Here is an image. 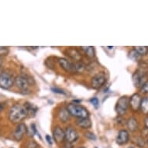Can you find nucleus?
Segmentation results:
<instances>
[{
	"label": "nucleus",
	"mask_w": 148,
	"mask_h": 148,
	"mask_svg": "<svg viewBox=\"0 0 148 148\" xmlns=\"http://www.w3.org/2000/svg\"><path fill=\"white\" fill-rule=\"evenodd\" d=\"M28 116V111L23 105L16 104L10 109L9 113V119L10 122L13 123H17L22 122Z\"/></svg>",
	"instance_id": "obj_1"
},
{
	"label": "nucleus",
	"mask_w": 148,
	"mask_h": 148,
	"mask_svg": "<svg viewBox=\"0 0 148 148\" xmlns=\"http://www.w3.org/2000/svg\"><path fill=\"white\" fill-rule=\"evenodd\" d=\"M148 72V66L144 64L143 66H140V68L134 73L132 79L134 86L136 88H140L143 83H145L147 78V74Z\"/></svg>",
	"instance_id": "obj_2"
},
{
	"label": "nucleus",
	"mask_w": 148,
	"mask_h": 148,
	"mask_svg": "<svg viewBox=\"0 0 148 148\" xmlns=\"http://www.w3.org/2000/svg\"><path fill=\"white\" fill-rule=\"evenodd\" d=\"M67 110L70 115L77 117L78 119L88 118V112L85 107L77 105L76 103H70L67 107Z\"/></svg>",
	"instance_id": "obj_3"
},
{
	"label": "nucleus",
	"mask_w": 148,
	"mask_h": 148,
	"mask_svg": "<svg viewBox=\"0 0 148 148\" xmlns=\"http://www.w3.org/2000/svg\"><path fill=\"white\" fill-rule=\"evenodd\" d=\"M129 98L127 96H123L118 100L116 106V111L120 116L126 114L129 106Z\"/></svg>",
	"instance_id": "obj_4"
},
{
	"label": "nucleus",
	"mask_w": 148,
	"mask_h": 148,
	"mask_svg": "<svg viewBox=\"0 0 148 148\" xmlns=\"http://www.w3.org/2000/svg\"><path fill=\"white\" fill-rule=\"evenodd\" d=\"M14 83V78L10 74L3 72L0 75V87L4 89H9Z\"/></svg>",
	"instance_id": "obj_5"
},
{
	"label": "nucleus",
	"mask_w": 148,
	"mask_h": 148,
	"mask_svg": "<svg viewBox=\"0 0 148 148\" xmlns=\"http://www.w3.org/2000/svg\"><path fill=\"white\" fill-rule=\"evenodd\" d=\"M14 82L17 87L19 88L20 90H22L23 92H27L29 90V85H30V82L27 78L26 76L19 75L14 79Z\"/></svg>",
	"instance_id": "obj_6"
},
{
	"label": "nucleus",
	"mask_w": 148,
	"mask_h": 148,
	"mask_svg": "<svg viewBox=\"0 0 148 148\" xmlns=\"http://www.w3.org/2000/svg\"><path fill=\"white\" fill-rule=\"evenodd\" d=\"M106 78L105 73L100 72L97 75H95L92 78L91 85L94 89H99V88L102 87V85L106 83Z\"/></svg>",
	"instance_id": "obj_7"
},
{
	"label": "nucleus",
	"mask_w": 148,
	"mask_h": 148,
	"mask_svg": "<svg viewBox=\"0 0 148 148\" xmlns=\"http://www.w3.org/2000/svg\"><path fill=\"white\" fill-rule=\"evenodd\" d=\"M141 101H142V97H141V95L140 94H137V93L134 94L130 97V101H129V105L130 106V108H131L133 111L136 112V111H138L140 109Z\"/></svg>",
	"instance_id": "obj_8"
},
{
	"label": "nucleus",
	"mask_w": 148,
	"mask_h": 148,
	"mask_svg": "<svg viewBox=\"0 0 148 148\" xmlns=\"http://www.w3.org/2000/svg\"><path fill=\"white\" fill-rule=\"evenodd\" d=\"M78 138V134L75 128L72 126H68L66 129L65 139L68 143H71L75 142Z\"/></svg>",
	"instance_id": "obj_9"
},
{
	"label": "nucleus",
	"mask_w": 148,
	"mask_h": 148,
	"mask_svg": "<svg viewBox=\"0 0 148 148\" xmlns=\"http://www.w3.org/2000/svg\"><path fill=\"white\" fill-rule=\"evenodd\" d=\"M27 132V126L24 123H20L16 127L14 134H13V137L16 141H20L23 138V136Z\"/></svg>",
	"instance_id": "obj_10"
},
{
	"label": "nucleus",
	"mask_w": 148,
	"mask_h": 148,
	"mask_svg": "<svg viewBox=\"0 0 148 148\" xmlns=\"http://www.w3.org/2000/svg\"><path fill=\"white\" fill-rule=\"evenodd\" d=\"M58 63L61 68H63L64 71H66L67 72H76L75 64V63H71L69 61H68L67 59L64 58L60 59L58 61Z\"/></svg>",
	"instance_id": "obj_11"
},
{
	"label": "nucleus",
	"mask_w": 148,
	"mask_h": 148,
	"mask_svg": "<svg viewBox=\"0 0 148 148\" xmlns=\"http://www.w3.org/2000/svg\"><path fill=\"white\" fill-rule=\"evenodd\" d=\"M53 136L54 140L56 141L58 143H60L61 142H63L64 140L65 139V132L64 131L61 127L57 126L53 130Z\"/></svg>",
	"instance_id": "obj_12"
},
{
	"label": "nucleus",
	"mask_w": 148,
	"mask_h": 148,
	"mask_svg": "<svg viewBox=\"0 0 148 148\" xmlns=\"http://www.w3.org/2000/svg\"><path fill=\"white\" fill-rule=\"evenodd\" d=\"M129 139H130V135H129L128 132L126 130H120L117 135L116 143L119 145H124L128 142Z\"/></svg>",
	"instance_id": "obj_13"
},
{
	"label": "nucleus",
	"mask_w": 148,
	"mask_h": 148,
	"mask_svg": "<svg viewBox=\"0 0 148 148\" xmlns=\"http://www.w3.org/2000/svg\"><path fill=\"white\" fill-rule=\"evenodd\" d=\"M126 125H127V127H128L129 130L132 132L136 131V130H138V122H137V120H136L135 118H134V117H131V118H130V119L127 120V122H126Z\"/></svg>",
	"instance_id": "obj_14"
},
{
	"label": "nucleus",
	"mask_w": 148,
	"mask_h": 148,
	"mask_svg": "<svg viewBox=\"0 0 148 148\" xmlns=\"http://www.w3.org/2000/svg\"><path fill=\"white\" fill-rule=\"evenodd\" d=\"M76 124L79 127L83 129H88L92 126V123L88 118H82V119H78L76 120Z\"/></svg>",
	"instance_id": "obj_15"
},
{
	"label": "nucleus",
	"mask_w": 148,
	"mask_h": 148,
	"mask_svg": "<svg viewBox=\"0 0 148 148\" xmlns=\"http://www.w3.org/2000/svg\"><path fill=\"white\" fill-rule=\"evenodd\" d=\"M67 55L69 56L71 59L73 60H75V61H80L81 59H82V55L80 54V53L78 52L77 50L75 49H68V51H67Z\"/></svg>",
	"instance_id": "obj_16"
},
{
	"label": "nucleus",
	"mask_w": 148,
	"mask_h": 148,
	"mask_svg": "<svg viewBox=\"0 0 148 148\" xmlns=\"http://www.w3.org/2000/svg\"><path fill=\"white\" fill-rule=\"evenodd\" d=\"M58 117L63 123H66L68 119H70V113L68 112L67 109H62L59 112Z\"/></svg>",
	"instance_id": "obj_17"
},
{
	"label": "nucleus",
	"mask_w": 148,
	"mask_h": 148,
	"mask_svg": "<svg viewBox=\"0 0 148 148\" xmlns=\"http://www.w3.org/2000/svg\"><path fill=\"white\" fill-rule=\"evenodd\" d=\"M140 109L141 112H143V114H148V96L147 97H145L143 98V99H142Z\"/></svg>",
	"instance_id": "obj_18"
},
{
	"label": "nucleus",
	"mask_w": 148,
	"mask_h": 148,
	"mask_svg": "<svg viewBox=\"0 0 148 148\" xmlns=\"http://www.w3.org/2000/svg\"><path fill=\"white\" fill-rule=\"evenodd\" d=\"M81 48L85 51V54H86L89 58H94V56H95V51H94V47H93L92 46L82 47Z\"/></svg>",
	"instance_id": "obj_19"
},
{
	"label": "nucleus",
	"mask_w": 148,
	"mask_h": 148,
	"mask_svg": "<svg viewBox=\"0 0 148 148\" xmlns=\"http://www.w3.org/2000/svg\"><path fill=\"white\" fill-rule=\"evenodd\" d=\"M134 48L140 56H144L148 53V47L147 46H136Z\"/></svg>",
	"instance_id": "obj_20"
},
{
	"label": "nucleus",
	"mask_w": 148,
	"mask_h": 148,
	"mask_svg": "<svg viewBox=\"0 0 148 148\" xmlns=\"http://www.w3.org/2000/svg\"><path fill=\"white\" fill-rule=\"evenodd\" d=\"M25 107L27 108V111H28V115L31 114V116H34L36 114V112H37V108L35 106L30 103H26L24 105Z\"/></svg>",
	"instance_id": "obj_21"
},
{
	"label": "nucleus",
	"mask_w": 148,
	"mask_h": 148,
	"mask_svg": "<svg viewBox=\"0 0 148 148\" xmlns=\"http://www.w3.org/2000/svg\"><path fill=\"white\" fill-rule=\"evenodd\" d=\"M129 58L133 61H137L140 58V55L134 49V50H131L129 52Z\"/></svg>",
	"instance_id": "obj_22"
},
{
	"label": "nucleus",
	"mask_w": 148,
	"mask_h": 148,
	"mask_svg": "<svg viewBox=\"0 0 148 148\" xmlns=\"http://www.w3.org/2000/svg\"><path fill=\"white\" fill-rule=\"evenodd\" d=\"M23 148H40L39 145L34 140L28 141L26 144L24 145Z\"/></svg>",
	"instance_id": "obj_23"
},
{
	"label": "nucleus",
	"mask_w": 148,
	"mask_h": 148,
	"mask_svg": "<svg viewBox=\"0 0 148 148\" xmlns=\"http://www.w3.org/2000/svg\"><path fill=\"white\" fill-rule=\"evenodd\" d=\"M140 92L143 94H148V81L143 83L142 86L140 88Z\"/></svg>",
	"instance_id": "obj_24"
},
{
	"label": "nucleus",
	"mask_w": 148,
	"mask_h": 148,
	"mask_svg": "<svg viewBox=\"0 0 148 148\" xmlns=\"http://www.w3.org/2000/svg\"><path fill=\"white\" fill-rule=\"evenodd\" d=\"M85 137H87L88 139H89V140H96V136L92 132H87V133H85Z\"/></svg>",
	"instance_id": "obj_25"
},
{
	"label": "nucleus",
	"mask_w": 148,
	"mask_h": 148,
	"mask_svg": "<svg viewBox=\"0 0 148 148\" xmlns=\"http://www.w3.org/2000/svg\"><path fill=\"white\" fill-rule=\"evenodd\" d=\"M90 102H91V103H92L95 108H98L99 105V99H98L97 98L95 97L91 99H90Z\"/></svg>",
	"instance_id": "obj_26"
},
{
	"label": "nucleus",
	"mask_w": 148,
	"mask_h": 148,
	"mask_svg": "<svg viewBox=\"0 0 148 148\" xmlns=\"http://www.w3.org/2000/svg\"><path fill=\"white\" fill-rule=\"evenodd\" d=\"M51 90L54 93H58V94H61V95H66L65 92H64L63 90L60 89L58 88H51Z\"/></svg>",
	"instance_id": "obj_27"
},
{
	"label": "nucleus",
	"mask_w": 148,
	"mask_h": 148,
	"mask_svg": "<svg viewBox=\"0 0 148 148\" xmlns=\"http://www.w3.org/2000/svg\"><path fill=\"white\" fill-rule=\"evenodd\" d=\"M46 140L49 144H52V140H51V137L49 135H47L46 136Z\"/></svg>",
	"instance_id": "obj_28"
},
{
	"label": "nucleus",
	"mask_w": 148,
	"mask_h": 148,
	"mask_svg": "<svg viewBox=\"0 0 148 148\" xmlns=\"http://www.w3.org/2000/svg\"><path fill=\"white\" fill-rule=\"evenodd\" d=\"M144 123H145V126L148 129V116L146 117L145 120H144Z\"/></svg>",
	"instance_id": "obj_29"
},
{
	"label": "nucleus",
	"mask_w": 148,
	"mask_h": 148,
	"mask_svg": "<svg viewBox=\"0 0 148 148\" xmlns=\"http://www.w3.org/2000/svg\"><path fill=\"white\" fill-rule=\"evenodd\" d=\"M3 106L2 103H0V112H2L3 111Z\"/></svg>",
	"instance_id": "obj_30"
},
{
	"label": "nucleus",
	"mask_w": 148,
	"mask_h": 148,
	"mask_svg": "<svg viewBox=\"0 0 148 148\" xmlns=\"http://www.w3.org/2000/svg\"><path fill=\"white\" fill-rule=\"evenodd\" d=\"M2 65V61H1V59H0V67Z\"/></svg>",
	"instance_id": "obj_31"
},
{
	"label": "nucleus",
	"mask_w": 148,
	"mask_h": 148,
	"mask_svg": "<svg viewBox=\"0 0 148 148\" xmlns=\"http://www.w3.org/2000/svg\"><path fill=\"white\" fill-rule=\"evenodd\" d=\"M79 148H85V147H79Z\"/></svg>",
	"instance_id": "obj_32"
},
{
	"label": "nucleus",
	"mask_w": 148,
	"mask_h": 148,
	"mask_svg": "<svg viewBox=\"0 0 148 148\" xmlns=\"http://www.w3.org/2000/svg\"><path fill=\"white\" fill-rule=\"evenodd\" d=\"M147 143H148V139H147Z\"/></svg>",
	"instance_id": "obj_33"
},
{
	"label": "nucleus",
	"mask_w": 148,
	"mask_h": 148,
	"mask_svg": "<svg viewBox=\"0 0 148 148\" xmlns=\"http://www.w3.org/2000/svg\"><path fill=\"white\" fill-rule=\"evenodd\" d=\"M96 148H97V147H96Z\"/></svg>",
	"instance_id": "obj_34"
}]
</instances>
